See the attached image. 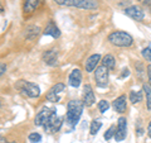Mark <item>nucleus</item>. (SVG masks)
Returning a JSON list of instances; mask_svg holds the SVG:
<instances>
[{"label":"nucleus","mask_w":151,"mask_h":143,"mask_svg":"<svg viewBox=\"0 0 151 143\" xmlns=\"http://www.w3.org/2000/svg\"><path fill=\"white\" fill-rule=\"evenodd\" d=\"M83 103L79 100H70L67 105V114H65V122L70 128H74L79 122L83 113Z\"/></svg>","instance_id":"nucleus-1"},{"label":"nucleus","mask_w":151,"mask_h":143,"mask_svg":"<svg viewBox=\"0 0 151 143\" xmlns=\"http://www.w3.org/2000/svg\"><path fill=\"white\" fill-rule=\"evenodd\" d=\"M53 1L62 7H74L86 10H94L98 8L97 0H53Z\"/></svg>","instance_id":"nucleus-2"},{"label":"nucleus","mask_w":151,"mask_h":143,"mask_svg":"<svg viewBox=\"0 0 151 143\" xmlns=\"http://www.w3.org/2000/svg\"><path fill=\"white\" fill-rule=\"evenodd\" d=\"M108 41L113 46H117V47H130L134 43V38L131 37V34H129L126 32H121V31L112 32L108 36Z\"/></svg>","instance_id":"nucleus-3"},{"label":"nucleus","mask_w":151,"mask_h":143,"mask_svg":"<svg viewBox=\"0 0 151 143\" xmlns=\"http://www.w3.org/2000/svg\"><path fill=\"white\" fill-rule=\"evenodd\" d=\"M17 90H19L23 95H25L28 98H38L40 95V89L38 85L30 82V81H24L20 80L15 84Z\"/></svg>","instance_id":"nucleus-4"},{"label":"nucleus","mask_w":151,"mask_h":143,"mask_svg":"<svg viewBox=\"0 0 151 143\" xmlns=\"http://www.w3.org/2000/svg\"><path fill=\"white\" fill-rule=\"evenodd\" d=\"M94 80H96V84L98 88L105 89L108 86V69L105 66H100V67L96 69V72H94Z\"/></svg>","instance_id":"nucleus-5"},{"label":"nucleus","mask_w":151,"mask_h":143,"mask_svg":"<svg viewBox=\"0 0 151 143\" xmlns=\"http://www.w3.org/2000/svg\"><path fill=\"white\" fill-rule=\"evenodd\" d=\"M126 136H127V120H126V118L120 117L119 120H117V129L115 132V137L113 138L117 142H121L125 139Z\"/></svg>","instance_id":"nucleus-6"},{"label":"nucleus","mask_w":151,"mask_h":143,"mask_svg":"<svg viewBox=\"0 0 151 143\" xmlns=\"http://www.w3.org/2000/svg\"><path fill=\"white\" fill-rule=\"evenodd\" d=\"M55 109H50V108H43L40 109L38 114L35 115V119H34V123L35 125H42L43 127L47 122L49 120V118L52 117V114L54 113Z\"/></svg>","instance_id":"nucleus-7"},{"label":"nucleus","mask_w":151,"mask_h":143,"mask_svg":"<svg viewBox=\"0 0 151 143\" xmlns=\"http://www.w3.org/2000/svg\"><path fill=\"white\" fill-rule=\"evenodd\" d=\"M64 89H65V85L63 82L55 84L54 86H52V89L48 91V94H47V100H49V101H52V103H58L60 100L59 95Z\"/></svg>","instance_id":"nucleus-8"},{"label":"nucleus","mask_w":151,"mask_h":143,"mask_svg":"<svg viewBox=\"0 0 151 143\" xmlns=\"http://www.w3.org/2000/svg\"><path fill=\"white\" fill-rule=\"evenodd\" d=\"M125 14L132 18L136 22H141L145 18V12L142 10V8H140L139 5H131L129 8L125 9Z\"/></svg>","instance_id":"nucleus-9"},{"label":"nucleus","mask_w":151,"mask_h":143,"mask_svg":"<svg viewBox=\"0 0 151 143\" xmlns=\"http://www.w3.org/2000/svg\"><path fill=\"white\" fill-rule=\"evenodd\" d=\"M94 93H93V89L91 85H86V86L83 88V105L86 107H92L94 104Z\"/></svg>","instance_id":"nucleus-10"},{"label":"nucleus","mask_w":151,"mask_h":143,"mask_svg":"<svg viewBox=\"0 0 151 143\" xmlns=\"http://www.w3.org/2000/svg\"><path fill=\"white\" fill-rule=\"evenodd\" d=\"M43 61L48 66L57 65V61H58V52H57V50L45 51L44 53H43Z\"/></svg>","instance_id":"nucleus-11"},{"label":"nucleus","mask_w":151,"mask_h":143,"mask_svg":"<svg viewBox=\"0 0 151 143\" xmlns=\"http://www.w3.org/2000/svg\"><path fill=\"white\" fill-rule=\"evenodd\" d=\"M100 60H101V55H98V53L89 56L87 58V61H86V63H84V67H86L87 72H92L93 70H96Z\"/></svg>","instance_id":"nucleus-12"},{"label":"nucleus","mask_w":151,"mask_h":143,"mask_svg":"<svg viewBox=\"0 0 151 143\" xmlns=\"http://www.w3.org/2000/svg\"><path fill=\"white\" fill-rule=\"evenodd\" d=\"M43 34L44 36H50L53 38H58L60 36V31H59V28L55 26V23L53 20H50V22H48V24H47V27L44 28Z\"/></svg>","instance_id":"nucleus-13"},{"label":"nucleus","mask_w":151,"mask_h":143,"mask_svg":"<svg viewBox=\"0 0 151 143\" xmlns=\"http://www.w3.org/2000/svg\"><path fill=\"white\" fill-rule=\"evenodd\" d=\"M68 82H69V85L72 88H78L79 85H81V82H82V74H81V71H79L78 69L73 70L72 72H70L69 77H68Z\"/></svg>","instance_id":"nucleus-14"},{"label":"nucleus","mask_w":151,"mask_h":143,"mask_svg":"<svg viewBox=\"0 0 151 143\" xmlns=\"http://www.w3.org/2000/svg\"><path fill=\"white\" fill-rule=\"evenodd\" d=\"M126 108H127V103H126L125 95H121V96L115 99V101H113V109H115L117 113H125Z\"/></svg>","instance_id":"nucleus-15"},{"label":"nucleus","mask_w":151,"mask_h":143,"mask_svg":"<svg viewBox=\"0 0 151 143\" xmlns=\"http://www.w3.org/2000/svg\"><path fill=\"white\" fill-rule=\"evenodd\" d=\"M42 0H24V12L32 13L40 5Z\"/></svg>","instance_id":"nucleus-16"},{"label":"nucleus","mask_w":151,"mask_h":143,"mask_svg":"<svg viewBox=\"0 0 151 143\" xmlns=\"http://www.w3.org/2000/svg\"><path fill=\"white\" fill-rule=\"evenodd\" d=\"M39 32H40V28L39 27H37V26H30V27H27L25 28V33H24V36L27 39H34V38L39 34Z\"/></svg>","instance_id":"nucleus-17"},{"label":"nucleus","mask_w":151,"mask_h":143,"mask_svg":"<svg viewBox=\"0 0 151 143\" xmlns=\"http://www.w3.org/2000/svg\"><path fill=\"white\" fill-rule=\"evenodd\" d=\"M103 66L107 67L108 70H113L116 67V60L112 55H106L103 57Z\"/></svg>","instance_id":"nucleus-18"},{"label":"nucleus","mask_w":151,"mask_h":143,"mask_svg":"<svg viewBox=\"0 0 151 143\" xmlns=\"http://www.w3.org/2000/svg\"><path fill=\"white\" fill-rule=\"evenodd\" d=\"M130 101L132 104H137V103H141L142 101V93L141 91H132L130 93Z\"/></svg>","instance_id":"nucleus-19"},{"label":"nucleus","mask_w":151,"mask_h":143,"mask_svg":"<svg viewBox=\"0 0 151 143\" xmlns=\"http://www.w3.org/2000/svg\"><path fill=\"white\" fill-rule=\"evenodd\" d=\"M144 93L146 94V103H147V109L149 110H151V86L149 84H145L144 86Z\"/></svg>","instance_id":"nucleus-20"},{"label":"nucleus","mask_w":151,"mask_h":143,"mask_svg":"<svg viewBox=\"0 0 151 143\" xmlns=\"http://www.w3.org/2000/svg\"><path fill=\"white\" fill-rule=\"evenodd\" d=\"M101 127H102V123L100 120H93L91 123V128H89V132H91V134L94 136L98 131L101 129Z\"/></svg>","instance_id":"nucleus-21"},{"label":"nucleus","mask_w":151,"mask_h":143,"mask_svg":"<svg viewBox=\"0 0 151 143\" xmlns=\"http://www.w3.org/2000/svg\"><path fill=\"white\" fill-rule=\"evenodd\" d=\"M98 109H100L101 113H106L108 109H110V103H108L107 100H101V101L98 103Z\"/></svg>","instance_id":"nucleus-22"},{"label":"nucleus","mask_w":151,"mask_h":143,"mask_svg":"<svg viewBox=\"0 0 151 143\" xmlns=\"http://www.w3.org/2000/svg\"><path fill=\"white\" fill-rule=\"evenodd\" d=\"M141 53H142V57H144L146 61L151 62V46H149V47H146V48H144Z\"/></svg>","instance_id":"nucleus-23"},{"label":"nucleus","mask_w":151,"mask_h":143,"mask_svg":"<svg viewBox=\"0 0 151 143\" xmlns=\"http://www.w3.org/2000/svg\"><path fill=\"white\" fill-rule=\"evenodd\" d=\"M28 138H29V141L32 143H39L42 141V136L39 134V133H30Z\"/></svg>","instance_id":"nucleus-24"},{"label":"nucleus","mask_w":151,"mask_h":143,"mask_svg":"<svg viewBox=\"0 0 151 143\" xmlns=\"http://www.w3.org/2000/svg\"><path fill=\"white\" fill-rule=\"evenodd\" d=\"M115 125H111L108 129L106 131V133H105V139L106 141H108V139H111L112 137H115Z\"/></svg>","instance_id":"nucleus-25"},{"label":"nucleus","mask_w":151,"mask_h":143,"mask_svg":"<svg viewBox=\"0 0 151 143\" xmlns=\"http://www.w3.org/2000/svg\"><path fill=\"white\" fill-rule=\"evenodd\" d=\"M130 76V70L129 69H124L122 70V74L120 75V79H125V77H129Z\"/></svg>","instance_id":"nucleus-26"},{"label":"nucleus","mask_w":151,"mask_h":143,"mask_svg":"<svg viewBox=\"0 0 151 143\" xmlns=\"http://www.w3.org/2000/svg\"><path fill=\"white\" fill-rule=\"evenodd\" d=\"M139 1L142 4V5H145L146 8H149L151 10V0H139Z\"/></svg>","instance_id":"nucleus-27"},{"label":"nucleus","mask_w":151,"mask_h":143,"mask_svg":"<svg viewBox=\"0 0 151 143\" xmlns=\"http://www.w3.org/2000/svg\"><path fill=\"white\" fill-rule=\"evenodd\" d=\"M5 71H6V65H5V63H1V62H0V76L5 74Z\"/></svg>","instance_id":"nucleus-28"},{"label":"nucleus","mask_w":151,"mask_h":143,"mask_svg":"<svg viewBox=\"0 0 151 143\" xmlns=\"http://www.w3.org/2000/svg\"><path fill=\"white\" fill-rule=\"evenodd\" d=\"M146 70H147V79H149V82H150V85H151V65H149Z\"/></svg>","instance_id":"nucleus-29"},{"label":"nucleus","mask_w":151,"mask_h":143,"mask_svg":"<svg viewBox=\"0 0 151 143\" xmlns=\"http://www.w3.org/2000/svg\"><path fill=\"white\" fill-rule=\"evenodd\" d=\"M147 136H149V138H151V120H150L149 127H147Z\"/></svg>","instance_id":"nucleus-30"},{"label":"nucleus","mask_w":151,"mask_h":143,"mask_svg":"<svg viewBox=\"0 0 151 143\" xmlns=\"http://www.w3.org/2000/svg\"><path fill=\"white\" fill-rule=\"evenodd\" d=\"M0 143H8L5 138H3V137H0Z\"/></svg>","instance_id":"nucleus-31"},{"label":"nucleus","mask_w":151,"mask_h":143,"mask_svg":"<svg viewBox=\"0 0 151 143\" xmlns=\"http://www.w3.org/2000/svg\"><path fill=\"white\" fill-rule=\"evenodd\" d=\"M3 12H4V7L0 4V13H3Z\"/></svg>","instance_id":"nucleus-32"},{"label":"nucleus","mask_w":151,"mask_h":143,"mask_svg":"<svg viewBox=\"0 0 151 143\" xmlns=\"http://www.w3.org/2000/svg\"><path fill=\"white\" fill-rule=\"evenodd\" d=\"M8 143H17V142H8Z\"/></svg>","instance_id":"nucleus-33"}]
</instances>
